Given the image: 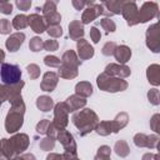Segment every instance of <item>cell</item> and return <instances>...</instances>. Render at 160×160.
<instances>
[{
  "label": "cell",
  "mask_w": 160,
  "mask_h": 160,
  "mask_svg": "<svg viewBox=\"0 0 160 160\" xmlns=\"http://www.w3.org/2000/svg\"><path fill=\"white\" fill-rule=\"evenodd\" d=\"M11 108L5 119V130L9 134H14L24 124V112H25V104L22 101L21 95H18L9 100Z\"/></svg>",
  "instance_id": "1"
},
{
  "label": "cell",
  "mask_w": 160,
  "mask_h": 160,
  "mask_svg": "<svg viewBox=\"0 0 160 160\" xmlns=\"http://www.w3.org/2000/svg\"><path fill=\"white\" fill-rule=\"evenodd\" d=\"M72 124L76 126V129L79 130L81 136H85L88 134H90L91 131L95 130L98 122H99V118L96 115V112L91 109H82L79 110L76 112H74L72 118H71Z\"/></svg>",
  "instance_id": "2"
},
{
  "label": "cell",
  "mask_w": 160,
  "mask_h": 160,
  "mask_svg": "<svg viewBox=\"0 0 160 160\" xmlns=\"http://www.w3.org/2000/svg\"><path fill=\"white\" fill-rule=\"evenodd\" d=\"M96 84L99 86L100 90L102 91H108V92H118V91H124L128 89V81L121 79V78H116V76H111L108 75L105 72L100 74L96 79Z\"/></svg>",
  "instance_id": "3"
},
{
  "label": "cell",
  "mask_w": 160,
  "mask_h": 160,
  "mask_svg": "<svg viewBox=\"0 0 160 160\" xmlns=\"http://www.w3.org/2000/svg\"><path fill=\"white\" fill-rule=\"evenodd\" d=\"M56 139L60 141V144L64 146L65 152L62 154L64 159H76V142L74 140V136L65 129H60L56 132Z\"/></svg>",
  "instance_id": "4"
},
{
  "label": "cell",
  "mask_w": 160,
  "mask_h": 160,
  "mask_svg": "<svg viewBox=\"0 0 160 160\" xmlns=\"http://www.w3.org/2000/svg\"><path fill=\"white\" fill-rule=\"evenodd\" d=\"M0 78H1V81L6 85L16 84L21 80V70L15 64L2 62L0 68Z\"/></svg>",
  "instance_id": "5"
},
{
  "label": "cell",
  "mask_w": 160,
  "mask_h": 160,
  "mask_svg": "<svg viewBox=\"0 0 160 160\" xmlns=\"http://www.w3.org/2000/svg\"><path fill=\"white\" fill-rule=\"evenodd\" d=\"M68 114H69V110H68L65 102H58L54 106V121H52V125H54V128L56 130L65 129V126L69 122Z\"/></svg>",
  "instance_id": "6"
},
{
  "label": "cell",
  "mask_w": 160,
  "mask_h": 160,
  "mask_svg": "<svg viewBox=\"0 0 160 160\" xmlns=\"http://www.w3.org/2000/svg\"><path fill=\"white\" fill-rule=\"evenodd\" d=\"M159 12V6L154 1H146L142 4L140 9H138V19L139 22H146L158 16Z\"/></svg>",
  "instance_id": "7"
},
{
  "label": "cell",
  "mask_w": 160,
  "mask_h": 160,
  "mask_svg": "<svg viewBox=\"0 0 160 160\" xmlns=\"http://www.w3.org/2000/svg\"><path fill=\"white\" fill-rule=\"evenodd\" d=\"M146 46L152 52H159L160 51V34H159L158 22L150 25L146 30Z\"/></svg>",
  "instance_id": "8"
},
{
  "label": "cell",
  "mask_w": 160,
  "mask_h": 160,
  "mask_svg": "<svg viewBox=\"0 0 160 160\" xmlns=\"http://www.w3.org/2000/svg\"><path fill=\"white\" fill-rule=\"evenodd\" d=\"M10 148L12 150L14 158H18L22 151H25L29 146V136L26 134H16L9 139Z\"/></svg>",
  "instance_id": "9"
},
{
  "label": "cell",
  "mask_w": 160,
  "mask_h": 160,
  "mask_svg": "<svg viewBox=\"0 0 160 160\" xmlns=\"http://www.w3.org/2000/svg\"><path fill=\"white\" fill-rule=\"evenodd\" d=\"M42 10V18L48 25H58L61 21V15L56 10V5L52 2L46 1L44 6L41 8Z\"/></svg>",
  "instance_id": "10"
},
{
  "label": "cell",
  "mask_w": 160,
  "mask_h": 160,
  "mask_svg": "<svg viewBox=\"0 0 160 160\" xmlns=\"http://www.w3.org/2000/svg\"><path fill=\"white\" fill-rule=\"evenodd\" d=\"M134 144L138 148H148V149H155L159 144V136L155 135H145L142 132H139L134 136Z\"/></svg>",
  "instance_id": "11"
},
{
  "label": "cell",
  "mask_w": 160,
  "mask_h": 160,
  "mask_svg": "<svg viewBox=\"0 0 160 160\" xmlns=\"http://www.w3.org/2000/svg\"><path fill=\"white\" fill-rule=\"evenodd\" d=\"M104 12V6L102 5H98V4H92L89 5L81 15V22L85 24H90L91 21H94L96 18H99L100 15H102Z\"/></svg>",
  "instance_id": "12"
},
{
  "label": "cell",
  "mask_w": 160,
  "mask_h": 160,
  "mask_svg": "<svg viewBox=\"0 0 160 160\" xmlns=\"http://www.w3.org/2000/svg\"><path fill=\"white\" fill-rule=\"evenodd\" d=\"M105 74L108 75H111V76H116V78H121V79H125L128 76H130L131 74V70L129 66H126L125 64H109L106 65L105 68Z\"/></svg>",
  "instance_id": "13"
},
{
  "label": "cell",
  "mask_w": 160,
  "mask_h": 160,
  "mask_svg": "<svg viewBox=\"0 0 160 160\" xmlns=\"http://www.w3.org/2000/svg\"><path fill=\"white\" fill-rule=\"evenodd\" d=\"M121 14L124 16V19L126 20L129 26H134L136 24H139V19H138V6L135 2H129L126 4L122 10Z\"/></svg>",
  "instance_id": "14"
},
{
  "label": "cell",
  "mask_w": 160,
  "mask_h": 160,
  "mask_svg": "<svg viewBox=\"0 0 160 160\" xmlns=\"http://www.w3.org/2000/svg\"><path fill=\"white\" fill-rule=\"evenodd\" d=\"M129 2H135V0H109L106 4H104V6L106 8V10L104 9V15H112V14H121L122 8L129 4Z\"/></svg>",
  "instance_id": "15"
},
{
  "label": "cell",
  "mask_w": 160,
  "mask_h": 160,
  "mask_svg": "<svg viewBox=\"0 0 160 160\" xmlns=\"http://www.w3.org/2000/svg\"><path fill=\"white\" fill-rule=\"evenodd\" d=\"M76 49H78V56L80 60H88L94 56V48L85 40V39H79L76 40Z\"/></svg>",
  "instance_id": "16"
},
{
  "label": "cell",
  "mask_w": 160,
  "mask_h": 160,
  "mask_svg": "<svg viewBox=\"0 0 160 160\" xmlns=\"http://www.w3.org/2000/svg\"><path fill=\"white\" fill-rule=\"evenodd\" d=\"M58 81H59V75L54 71H48L42 76V81L40 84V88L42 91H50L51 92L56 88Z\"/></svg>",
  "instance_id": "17"
},
{
  "label": "cell",
  "mask_w": 160,
  "mask_h": 160,
  "mask_svg": "<svg viewBox=\"0 0 160 160\" xmlns=\"http://www.w3.org/2000/svg\"><path fill=\"white\" fill-rule=\"evenodd\" d=\"M24 40H25V34H24V32H20V31H19V32H14V34H11V35L6 39V41H5L6 49H8L9 51H11V52L18 51V49L22 45Z\"/></svg>",
  "instance_id": "18"
},
{
  "label": "cell",
  "mask_w": 160,
  "mask_h": 160,
  "mask_svg": "<svg viewBox=\"0 0 160 160\" xmlns=\"http://www.w3.org/2000/svg\"><path fill=\"white\" fill-rule=\"evenodd\" d=\"M64 102H65L69 112H74V111L81 109L86 105V98H82L78 94H74V95H70Z\"/></svg>",
  "instance_id": "19"
},
{
  "label": "cell",
  "mask_w": 160,
  "mask_h": 160,
  "mask_svg": "<svg viewBox=\"0 0 160 160\" xmlns=\"http://www.w3.org/2000/svg\"><path fill=\"white\" fill-rule=\"evenodd\" d=\"M28 19H29V25H30V28H31L32 31H35L36 34H41V32H44V31L46 30L48 24L45 22L44 18L40 16L38 12L31 14L30 16H28Z\"/></svg>",
  "instance_id": "20"
},
{
  "label": "cell",
  "mask_w": 160,
  "mask_h": 160,
  "mask_svg": "<svg viewBox=\"0 0 160 160\" xmlns=\"http://www.w3.org/2000/svg\"><path fill=\"white\" fill-rule=\"evenodd\" d=\"M36 132L41 134V135H50V136H55L56 138L58 130L54 128V125H52V122L50 120L42 119L36 125Z\"/></svg>",
  "instance_id": "21"
},
{
  "label": "cell",
  "mask_w": 160,
  "mask_h": 160,
  "mask_svg": "<svg viewBox=\"0 0 160 160\" xmlns=\"http://www.w3.org/2000/svg\"><path fill=\"white\" fill-rule=\"evenodd\" d=\"M84 24L80 20H72L69 24V36L71 40H79L84 36Z\"/></svg>",
  "instance_id": "22"
},
{
  "label": "cell",
  "mask_w": 160,
  "mask_h": 160,
  "mask_svg": "<svg viewBox=\"0 0 160 160\" xmlns=\"http://www.w3.org/2000/svg\"><path fill=\"white\" fill-rule=\"evenodd\" d=\"M112 55L115 56L119 64H126L131 58V50L126 45H120V46H116Z\"/></svg>",
  "instance_id": "23"
},
{
  "label": "cell",
  "mask_w": 160,
  "mask_h": 160,
  "mask_svg": "<svg viewBox=\"0 0 160 160\" xmlns=\"http://www.w3.org/2000/svg\"><path fill=\"white\" fill-rule=\"evenodd\" d=\"M61 64L68 65V66H71V68H79V65H80V59H79L78 54H76L74 50L70 49V50H66V51L62 54Z\"/></svg>",
  "instance_id": "24"
},
{
  "label": "cell",
  "mask_w": 160,
  "mask_h": 160,
  "mask_svg": "<svg viewBox=\"0 0 160 160\" xmlns=\"http://www.w3.org/2000/svg\"><path fill=\"white\" fill-rule=\"evenodd\" d=\"M128 122H129V115L126 112H124V111L119 112L116 115V118L112 121H110L112 132H118L119 130H121L122 128H125L128 125Z\"/></svg>",
  "instance_id": "25"
},
{
  "label": "cell",
  "mask_w": 160,
  "mask_h": 160,
  "mask_svg": "<svg viewBox=\"0 0 160 160\" xmlns=\"http://www.w3.org/2000/svg\"><path fill=\"white\" fill-rule=\"evenodd\" d=\"M146 78L151 85L158 86L160 84V66L158 64L150 65L146 70Z\"/></svg>",
  "instance_id": "26"
},
{
  "label": "cell",
  "mask_w": 160,
  "mask_h": 160,
  "mask_svg": "<svg viewBox=\"0 0 160 160\" xmlns=\"http://www.w3.org/2000/svg\"><path fill=\"white\" fill-rule=\"evenodd\" d=\"M36 106L39 110L46 112V111H50L52 108H54V101L50 96L48 95H41L36 99Z\"/></svg>",
  "instance_id": "27"
},
{
  "label": "cell",
  "mask_w": 160,
  "mask_h": 160,
  "mask_svg": "<svg viewBox=\"0 0 160 160\" xmlns=\"http://www.w3.org/2000/svg\"><path fill=\"white\" fill-rule=\"evenodd\" d=\"M58 75L62 79H74L78 76V68H71V66L60 64Z\"/></svg>",
  "instance_id": "28"
},
{
  "label": "cell",
  "mask_w": 160,
  "mask_h": 160,
  "mask_svg": "<svg viewBox=\"0 0 160 160\" xmlns=\"http://www.w3.org/2000/svg\"><path fill=\"white\" fill-rule=\"evenodd\" d=\"M75 94L82 98H89L92 94V85L88 81H80L75 86Z\"/></svg>",
  "instance_id": "29"
},
{
  "label": "cell",
  "mask_w": 160,
  "mask_h": 160,
  "mask_svg": "<svg viewBox=\"0 0 160 160\" xmlns=\"http://www.w3.org/2000/svg\"><path fill=\"white\" fill-rule=\"evenodd\" d=\"M114 150H115L116 155H119V156H121V158L128 156L129 152H130V148H129V145H128V142H126L125 140H118V141L115 142Z\"/></svg>",
  "instance_id": "30"
},
{
  "label": "cell",
  "mask_w": 160,
  "mask_h": 160,
  "mask_svg": "<svg viewBox=\"0 0 160 160\" xmlns=\"http://www.w3.org/2000/svg\"><path fill=\"white\" fill-rule=\"evenodd\" d=\"M11 24H12V28H14V29H16V30H22V29H25V28L29 25V19H28L26 15L19 14V15H16V16L14 18V20H12Z\"/></svg>",
  "instance_id": "31"
},
{
  "label": "cell",
  "mask_w": 160,
  "mask_h": 160,
  "mask_svg": "<svg viewBox=\"0 0 160 160\" xmlns=\"http://www.w3.org/2000/svg\"><path fill=\"white\" fill-rule=\"evenodd\" d=\"M95 131H96L99 135H101V136H108V135H110V134L112 132L110 121H100V122H98V125H96V128H95Z\"/></svg>",
  "instance_id": "32"
},
{
  "label": "cell",
  "mask_w": 160,
  "mask_h": 160,
  "mask_svg": "<svg viewBox=\"0 0 160 160\" xmlns=\"http://www.w3.org/2000/svg\"><path fill=\"white\" fill-rule=\"evenodd\" d=\"M55 136H50L48 135L46 138H44L40 142H39V146L41 150H45V151H49V150H52L54 146H55Z\"/></svg>",
  "instance_id": "33"
},
{
  "label": "cell",
  "mask_w": 160,
  "mask_h": 160,
  "mask_svg": "<svg viewBox=\"0 0 160 160\" xmlns=\"http://www.w3.org/2000/svg\"><path fill=\"white\" fill-rule=\"evenodd\" d=\"M29 48H30V50L34 51V52L41 51V50L44 49V41H42V39H40L39 36H34L32 39H30Z\"/></svg>",
  "instance_id": "34"
},
{
  "label": "cell",
  "mask_w": 160,
  "mask_h": 160,
  "mask_svg": "<svg viewBox=\"0 0 160 160\" xmlns=\"http://www.w3.org/2000/svg\"><path fill=\"white\" fill-rule=\"evenodd\" d=\"M100 25H101V28L105 30L106 34H109V32H114V31L116 30V25H115V22H114L111 19H109V18H104V19H101V20H100Z\"/></svg>",
  "instance_id": "35"
},
{
  "label": "cell",
  "mask_w": 160,
  "mask_h": 160,
  "mask_svg": "<svg viewBox=\"0 0 160 160\" xmlns=\"http://www.w3.org/2000/svg\"><path fill=\"white\" fill-rule=\"evenodd\" d=\"M110 154H111L110 146L102 145V146H100V148L98 149V152H96V155H95V159H96V160H98V159H109V158H110Z\"/></svg>",
  "instance_id": "36"
},
{
  "label": "cell",
  "mask_w": 160,
  "mask_h": 160,
  "mask_svg": "<svg viewBox=\"0 0 160 160\" xmlns=\"http://www.w3.org/2000/svg\"><path fill=\"white\" fill-rule=\"evenodd\" d=\"M46 31L51 38H60L62 35V29L59 24L58 25H48Z\"/></svg>",
  "instance_id": "37"
},
{
  "label": "cell",
  "mask_w": 160,
  "mask_h": 160,
  "mask_svg": "<svg viewBox=\"0 0 160 160\" xmlns=\"http://www.w3.org/2000/svg\"><path fill=\"white\" fill-rule=\"evenodd\" d=\"M44 62L46 66H50V68H59L60 64H61V60L54 55H48L44 58Z\"/></svg>",
  "instance_id": "38"
},
{
  "label": "cell",
  "mask_w": 160,
  "mask_h": 160,
  "mask_svg": "<svg viewBox=\"0 0 160 160\" xmlns=\"http://www.w3.org/2000/svg\"><path fill=\"white\" fill-rule=\"evenodd\" d=\"M26 70H28V74H29L30 79H32V80L38 79V78L40 76V72H41L40 68H39L36 64H30V65H28V66H26Z\"/></svg>",
  "instance_id": "39"
},
{
  "label": "cell",
  "mask_w": 160,
  "mask_h": 160,
  "mask_svg": "<svg viewBox=\"0 0 160 160\" xmlns=\"http://www.w3.org/2000/svg\"><path fill=\"white\" fill-rule=\"evenodd\" d=\"M148 99L152 105H159L160 104V98H159V90L156 88L150 89L148 91Z\"/></svg>",
  "instance_id": "40"
},
{
  "label": "cell",
  "mask_w": 160,
  "mask_h": 160,
  "mask_svg": "<svg viewBox=\"0 0 160 160\" xmlns=\"http://www.w3.org/2000/svg\"><path fill=\"white\" fill-rule=\"evenodd\" d=\"M116 42H114V41H108L104 46H102V49H101V52H102V55H105V56H110V55H112L114 54V51H115V49H116Z\"/></svg>",
  "instance_id": "41"
},
{
  "label": "cell",
  "mask_w": 160,
  "mask_h": 160,
  "mask_svg": "<svg viewBox=\"0 0 160 160\" xmlns=\"http://www.w3.org/2000/svg\"><path fill=\"white\" fill-rule=\"evenodd\" d=\"M12 29V24L8 19H0V34H10Z\"/></svg>",
  "instance_id": "42"
},
{
  "label": "cell",
  "mask_w": 160,
  "mask_h": 160,
  "mask_svg": "<svg viewBox=\"0 0 160 160\" xmlns=\"http://www.w3.org/2000/svg\"><path fill=\"white\" fill-rule=\"evenodd\" d=\"M150 128H151L156 134L160 132V115H159V114L152 115V118H151V120H150Z\"/></svg>",
  "instance_id": "43"
},
{
  "label": "cell",
  "mask_w": 160,
  "mask_h": 160,
  "mask_svg": "<svg viewBox=\"0 0 160 160\" xmlns=\"http://www.w3.org/2000/svg\"><path fill=\"white\" fill-rule=\"evenodd\" d=\"M9 95H10L9 85H6V84H0V102L8 100V99H9Z\"/></svg>",
  "instance_id": "44"
},
{
  "label": "cell",
  "mask_w": 160,
  "mask_h": 160,
  "mask_svg": "<svg viewBox=\"0 0 160 160\" xmlns=\"http://www.w3.org/2000/svg\"><path fill=\"white\" fill-rule=\"evenodd\" d=\"M58 48H59V42L54 39L44 41V49L48 51H55V50H58Z\"/></svg>",
  "instance_id": "45"
},
{
  "label": "cell",
  "mask_w": 160,
  "mask_h": 160,
  "mask_svg": "<svg viewBox=\"0 0 160 160\" xmlns=\"http://www.w3.org/2000/svg\"><path fill=\"white\" fill-rule=\"evenodd\" d=\"M15 4H16V6H18L19 10L26 11L31 6V0H15Z\"/></svg>",
  "instance_id": "46"
},
{
  "label": "cell",
  "mask_w": 160,
  "mask_h": 160,
  "mask_svg": "<svg viewBox=\"0 0 160 160\" xmlns=\"http://www.w3.org/2000/svg\"><path fill=\"white\" fill-rule=\"evenodd\" d=\"M100 38H101L100 30H98V28H96V26H92V28L90 29V39L92 40V42H94V44H98V42H99V40H100Z\"/></svg>",
  "instance_id": "47"
},
{
  "label": "cell",
  "mask_w": 160,
  "mask_h": 160,
  "mask_svg": "<svg viewBox=\"0 0 160 160\" xmlns=\"http://www.w3.org/2000/svg\"><path fill=\"white\" fill-rule=\"evenodd\" d=\"M0 12H2V14H5V15L11 14V12H12V5H11L9 1L1 2V4H0Z\"/></svg>",
  "instance_id": "48"
},
{
  "label": "cell",
  "mask_w": 160,
  "mask_h": 160,
  "mask_svg": "<svg viewBox=\"0 0 160 160\" xmlns=\"http://www.w3.org/2000/svg\"><path fill=\"white\" fill-rule=\"evenodd\" d=\"M71 4H72V6L76 9V10H82L84 9V6H85V2H84V0H71Z\"/></svg>",
  "instance_id": "49"
},
{
  "label": "cell",
  "mask_w": 160,
  "mask_h": 160,
  "mask_svg": "<svg viewBox=\"0 0 160 160\" xmlns=\"http://www.w3.org/2000/svg\"><path fill=\"white\" fill-rule=\"evenodd\" d=\"M54 158L61 159V158H62V155H60V154H50V155H48V159H49V160H50V159H54Z\"/></svg>",
  "instance_id": "50"
},
{
  "label": "cell",
  "mask_w": 160,
  "mask_h": 160,
  "mask_svg": "<svg viewBox=\"0 0 160 160\" xmlns=\"http://www.w3.org/2000/svg\"><path fill=\"white\" fill-rule=\"evenodd\" d=\"M4 59H5V52H4V51L0 49V64H2Z\"/></svg>",
  "instance_id": "51"
},
{
  "label": "cell",
  "mask_w": 160,
  "mask_h": 160,
  "mask_svg": "<svg viewBox=\"0 0 160 160\" xmlns=\"http://www.w3.org/2000/svg\"><path fill=\"white\" fill-rule=\"evenodd\" d=\"M146 158H154V159H158L159 156H158V155H151V154H146V155L142 156V159H146Z\"/></svg>",
  "instance_id": "52"
},
{
  "label": "cell",
  "mask_w": 160,
  "mask_h": 160,
  "mask_svg": "<svg viewBox=\"0 0 160 160\" xmlns=\"http://www.w3.org/2000/svg\"><path fill=\"white\" fill-rule=\"evenodd\" d=\"M84 2H85V5H92L94 2H95V0H84Z\"/></svg>",
  "instance_id": "53"
},
{
  "label": "cell",
  "mask_w": 160,
  "mask_h": 160,
  "mask_svg": "<svg viewBox=\"0 0 160 160\" xmlns=\"http://www.w3.org/2000/svg\"><path fill=\"white\" fill-rule=\"evenodd\" d=\"M46 1H49V2H52L54 5H58V2H59V0H46Z\"/></svg>",
  "instance_id": "54"
},
{
  "label": "cell",
  "mask_w": 160,
  "mask_h": 160,
  "mask_svg": "<svg viewBox=\"0 0 160 160\" xmlns=\"http://www.w3.org/2000/svg\"><path fill=\"white\" fill-rule=\"evenodd\" d=\"M100 1H101V4H102V5H104V4H106V2H108V1H109V0H100Z\"/></svg>",
  "instance_id": "55"
},
{
  "label": "cell",
  "mask_w": 160,
  "mask_h": 160,
  "mask_svg": "<svg viewBox=\"0 0 160 160\" xmlns=\"http://www.w3.org/2000/svg\"><path fill=\"white\" fill-rule=\"evenodd\" d=\"M6 1H9V0H0V4L1 2H6Z\"/></svg>",
  "instance_id": "56"
},
{
  "label": "cell",
  "mask_w": 160,
  "mask_h": 160,
  "mask_svg": "<svg viewBox=\"0 0 160 160\" xmlns=\"http://www.w3.org/2000/svg\"><path fill=\"white\" fill-rule=\"evenodd\" d=\"M0 158H1V151H0Z\"/></svg>",
  "instance_id": "57"
},
{
  "label": "cell",
  "mask_w": 160,
  "mask_h": 160,
  "mask_svg": "<svg viewBox=\"0 0 160 160\" xmlns=\"http://www.w3.org/2000/svg\"><path fill=\"white\" fill-rule=\"evenodd\" d=\"M0 106H1V102H0Z\"/></svg>",
  "instance_id": "58"
}]
</instances>
